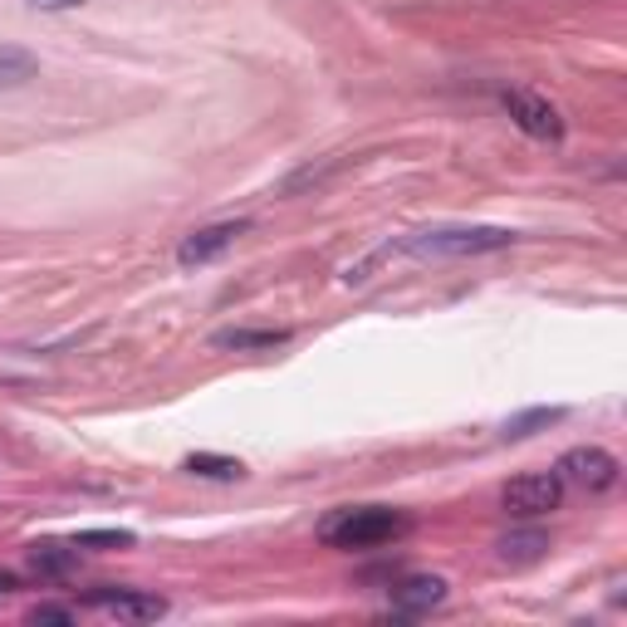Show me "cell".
<instances>
[{"label": "cell", "mask_w": 627, "mask_h": 627, "mask_svg": "<svg viewBox=\"0 0 627 627\" xmlns=\"http://www.w3.org/2000/svg\"><path fill=\"white\" fill-rule=\"evenodd\" d=\"M515 246V231L505 226H426L402 240H388L378 260L388 255H417V260H461V255H490V250Z\"/></svg>", "instance_id": "1"}, {"label": "cell", "mask_w": 627, "mask_h": 627, "mask_svg": "<svg viewBox=\"0 0 627 627\" xmlns=\"http://www.w3.org/2000/svg\"><path fill=\"white\" fill-rule=\"evenodd\" d=\"M412 529V520L392 505H343L319 520V539L329 549H378Z\"/></svg>", "instance_id": "2"}, {"label": "cell", "mask_w": 627, "mask_h": 627, "mask_svg": "<svg viewBox=\"0 0 627 627\" xmlns=\"http://www.w3.org/2000/svg\"><path fill=\"white\" fill-rule=\"evenodd\" d=\"M563 505V480L559 470H535V476H515L505 480L500 490V510L515 520H539V515H554Z\"/></svg>", "instance_id": "3"}, {"label": "cell", "mask_w": 627, "mask_h": 627, "mask_svg": "<svg viewBox=\"0 0 627 627\" xmlns=\"http://www.w3.org/2000/svg\"><path fill=\"white\" fill-rule=\"evenodd\" d=\"M559 480L589 490V495H603V490H613L623 480V461L613 452H603V446H573V452L559 456Z\"/></svg>", "instance_id": "4"}, {"label": "cell", "mask_w": 627, "mask_h": 627, "mask_svg": "<svg viewBox=\"0 0 627 627\" xmlns=\"http://www.w3.org/2000/svg\"><path fill=\"white\" fill-rule=\"evenodd\" d=\"M500 109H505L510 123H515L520 133H529L535 142H563V113L554 109L549 99H539V93L500 89Z\"/></svg>", "instance_id": "5"}, {"label": "cell", "mask_w": 627, "mask_h": 627, "mask_svg": "<svg viewBox=\"0 0 627 627\" xmlns=\"http://www.w3.org/2000/svg\"><path fill=\"white\" fill-rule=\"evenodd\" d=\"M446 603V579L442 573H402L388 589V613L392 618H426L432 608Z\"/></svg>", "instance_id": "6"}, {"label": "cell", "mask_w": 627, "mask_h": 627, "mask_svg": "<svg viewBox=\"0 0 627 627\" xmlns=\"http://www.w3.org/2000/svg\"><path fill=\"white\" fill-rule=\"evenodd\" d=\"M246 231H250V221H216V226H202V231H192V236L182 240V246H176V265H182V270L212 265V260H221Z\"/></svg>", "instance_id": "7"}, {"label": "cell", "mask_w": 627, "mask_h": 627, "mask_svg": "<svg viewBox=\"0 0 627 627\" xmlns=\"http://www.w3.org/2000/svg\"><path fill=\"white\" fill-rule=\"evenodd\" d=\"M93 608H103L109 618L118 623H157L167 618V598H157V593H142V589H93L89 593Z\"/></svg>", "instance_id": "8"}, {"label": "cell", "mask_w": 627, "mask_h": 627, "mask_svg": "<svg viewBox=\"0 0 627 627\" xmlns=\"http://www.w3.org/2000/svg\"><path fill=\"white\" fill-rule=\"evenodd\" d=\"M30 569L45 579H69L79 569V545H30Z\"/></svg>", "instance_id": "9"}, {"label": "cell", "mask_w": 627, "mask_h": 627, "mask_svg": "<svg viewBox=\"0 0 627 627\" xmlns=\"http://www.w3.org/2000/svg\"><path fill=\"white\" fill-rule=\"evenodd\" d=\"M280 343H289L285 329H221V333H212V349H236V353L280 349Z\"/></svg>", "instance_id": "10"}, {"label": "cell", "mask_w": 627, "mask_h": 627, "mask_svg": "<svg viewBox=\"0 0 627 627\" xmlns=\"http://www.w3.org/2000/svg\"><path fill=\"white\" fill-rule=\"evenodd\" d=\"M545 549H549L545 529H515V535H505L495 545L500 563H535V559H545Z\"/></svg>", "instance_id": "11"}, {"label": "cell", "mask_w": 627, "mask_h": 627, "mask_svg": "<svg viewBox=\"0 0 627 627\" xmlns=\"http://www.w3.org/2000/svg\"><path fill=\"white\" fill-rule=\"evenodd\" d=\"M35 75H39V59L30 49L0 39V89H20V83H30Z\"/></svg>", "instance_id": "12"}, {"label": "cell", "mask_w": 627, "mask_h": 627, "mask_svg": "<svg viewBox=\"0 0 627 627\" xmlns=\"http://www.w3.org/2000/svg\"><path fill=\"white\" fill-rule=\"evenodd\" d=\"M192 476H206V480H240L246 476V466L236 461V456H216V452H192L182 461Z\"/></svg>", "instance_id": "13"}, {"label": "cell", "mask_w": 627, "mask_h": 627, "mask_svg": "<svg viewBox=\"0 0 627 627\" xmlns=\"http://www.w3.org/2000/svg\"><path fill=\"white\" fill-rule=\"evenodd\" d=\"M133 539H138L133 529H79L75 545L79 549H128Z\"/></svg>", "instance_id": "14"}, {"label": "cell", "mask_w": 627, "mask_h": 627, "mask_svg": "<svg viewBox=\"0 0 627 627\" xmlns=\"http://www.w3.org/2000/svg\"><path fill=\"white\" fill-rule=\"evenodd\" d=\"M559 407H539V412H525V417H510L505 422V436H529L535 426H549V422H559Z\"/></svg>", "instance_id": "15"}, {"label": "cell", "mask_w": 627, "mask_h": 627, "mask_svg": "<svg viewBox=\"0 0 627 627\" xmlns=\"http://www.w3.org/2000/svg\"><path fill=\"white\" fill-rule=\"evenodd\" d=\"M30 623H75V608H59V603H39V608H30Z\"/></svg>", "instance_id": "16"}, {"label": "cell", "mask_w": 627, "mask_h": 627, "mask_svg": "<svg viewBox=\"0 0 627 627\" xmlns=\"http://www.w3.org/2000/svg\"><path fill=\"white\" fill-rule=\"evenodd\" d=\"M35 10H75V5H83V0H30Z\"/></svg>", "instance_id": "17"}, {"label": "cell", "mask_w": 627, "mask_h": 627, "mask_svg": "<svg viewBox=\"0 0 627 627\" xmlns=\"http://www.w3.org/2000/svg\"><path fill=\"white\" fill-rule=\"evenodd\" d=\"M0 593H15V573H0Z\"/></svg>", "instance_id": "18"}]
</instances>
